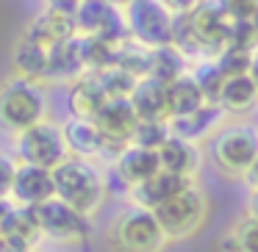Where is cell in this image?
<instances>
[{
  "label": "cell",
  "instance_id": "obj_35",
  "mask_svg": "<svg viewBox=\"0 0 258 252\" xmlns=\"http://www.w3.org/2000/svg\"><path fill=\"white\" fill-rule=\"evenodd\" d=\"M241 178H244V186L250 189V194H252V191H258V158L247 166V172L241 175Z\"/></svg>",
  "mask_w": 258,
  "mask_h": 252
},
{
  "label": "cell",
  "instance_id": "obj_34",
  "mask_svg": "<svg viewBox=\"0 0 258 252\" xmlns=\"http://www.w3.org/2000/svg\"><path fill=\"white\" fill-rule=\"evenodd\" d=\"M164 9H167L169 14H175V17H183V14H189L195 6H200L203 0H158Z\"/></svg>",
  "mask_w": 258,
  "mask_h": 252
},
{
  "label": "cell",
  "instance_id": "obj_1",
  "mask_svg": "<svg viewBox=\"0 0 258 252\" xmlns=\"http://www.w3.org/2000/svg\"><path fill=\"white\" fill-rule=\"evenodd\" d=\"M230 17L219 0H203L189 14L175 17V47L195 53L200 58H214L228 45Z\"/></svg>",
  "mask_w": 258,
  "mask_h": 252
},
{
  "label": "cell",
  "instance_id": "obj_7",
  "mask_svg": "<svg viewBox=\"0 0 258 252\" xmlns=\"http://www.w3.org/2000/svg\"><path fill=\"white\" fill-rule=\"evenodd\" d=\"M122 14L131 42L147 50L175 45V14H169L158 0H131Z\"/></svg>",
  "mask_w": 258,
  "mask_h": 252
},
{
  "label": "cell",
  "instance_id": "obj_29",
  "mask_svg": "<svg viewBox=\"0 0 258 252\" xmlns=\"http://www.w3.org/2000/svg\"><path fill=\"white\" fill-rule=\"evenodd\" d=\"M114 64L122 67L125 72H131L134 78H145L147 69H150V50L136 42L125 39L122 45L117 47V56H114Z\"/></svg>",
  "mask_w": 258,
  "mask_h": 252
},
{
  "label": "cell",
  "instance_id": "obj_28",
  "mask_svg": "<svg viewBox=\"0 0 258 252\" xmlns=\"http://www.w3.org/2000/svg\"><path fill=\"white\" fill-rule=\"evenodd\" d=\"M95 78H97V83L103 86L108 100H128L134 86H136V80H139L131 72H125L122 67H117V64H108V67L97 69Z\"/></svg>",
  "mask_w": 258,
  "mask_h": 252
},
{
  "label": "cell",
  "instance_id": "obj_15",
  "mask_svg": "<svg viewBox=\"0 0 258 252\" xmlns=\"http://www.w3.org/2000/svg\"><path fill=\"white\" fill-rule=\"evenodd\" d=\"M158 169H161V163H158L156 150H145V147L128 144L114 155V175H117L119 183L128 186V189H136V186H142L145 180H150Z\"/></svg>",
  "mask_w": 258,
  "mask_h": 252
},
{
  "label": "cell",
  "instance_id": "obj_32",
  "mask_svg": "<svg viewBox=\"0 0 258 252\" xmlns=\"http://www.w3.org/2000/svg\"><path fill=\"white\" fill-rule=\"evenodd\" d=\"M169 139V128L167 122H153V119H139L134 130V139L131 144L136 147H145V150H158L164 141Z\"/></svg>",
  "mask_w": 258,
  "mask_h": 252
},
{
  "label": "cell",
  "instance_id": "obj_20",
  "mask_svg": "<svg viewBox=\"0 0 258 252\" xmlns=\"http://www.w3.org/2000/svg\"><path fill=\"white\" fill-rule=\"evenodd\" d=\"M156 152H158V163H161L164 172L180 175V178H189V180H195V175L200 172V163H203L200 147L186 139L169 136Z\"/></svg>",
  "mask_w": 258,
  "mask_h": 252
},
{
  "label": "cell",
  "instance_id": "obj_5",
  "mask_svg": "<svg viewBox=\"0 0 258 252\" xmlns=\"http://www.w3.org/2000/svg\"><path fill=\"white\" fill-rule=\"evenodd\" d=\"M156 219L161 224L167 241H186L191 235H197L203 230L208 219V197L206 191L195 183H189L180 194H175L172 200H167L164 205H158Z\"/></svg>",
  "mask_w": 258,
  "mask_h": 252
},
{
  "label": "cell",
  "instance_id": "obj_2",
  "mask_svg": "<svg viewBox=\"0 0 258 252\" xmlns=\"http://www.w3.org/2000/svg\"><path fill=\"white\" fill-rule=\"evenodd\" d=\"M53 189L56 197L81 211L84 216H95L108 197V180L95 161H84V158H67L53 169Z\"/></svg>",
  "mask_w": 258,
  "mask_h": 252
},
{
  "label": "cell",
  "instance_id": "obj_21",
  "mask_svg": "<svg viewBox=\"0 0 258 252\" xmlns=\"http://www.w3.org/2000/svg\"><path fill=\"white\" fill-rule=\"evenodd\" d=\"M84 72H89L84 36L75 34L73 39L61 42L50 50V80H73Z\"/></svg>",
  "mask_w": 258,
  "mask_h": 252
},
{
  "label": "cell",
  "instance_id": "obj_38",
  "mask_svg": "<svg viewBox=\"0 0 258 252\" xmlns=\"http://www.w3.org/2000/svg\"><path fill=\"white\" fill-rule=\"evenodd\" d=\"M247 216L258 219V191H252V194H250V202H247Z\"/></svg>",
  "mask_w": 258,
  "mask_h": 252
},
{
  "label": "cell",
  "instance_id": "obj_3",
  "mask_svg": "<svg viewBox=\"0 0 258 252\" xmlns=\"http://www.w3.org/2000/svg\"><path fill=\"white\" fill-rule=\"evenodd\" d=\"M47 119L45 86L28 78H9L0 86V128L9 133H23Z\"/></svg>",
  "mask_w": 258,
  "mask_h": 252
},
{
  "label": "cell",
  "instance_id": "obj_31",
  "mask_svg": "<svg viewBox=\"0 0 258 252\" xmlns=\"http://www.w3.org/2000/svg\"><path fill=\"white\" fill-rule=\"evenodd\" d=\"M255 50V47H252ZM252 50H244V47H222V50L214 56V64L217 69L225 75V78H236V75H247V67H250V56Z\"/></svg>",
  "mask_w": 258,
  "mask_h": 252
},
{
  "label": "cell",
  "instance_id": "obj_33",
  "mask_svg": "<svg viewBox=\"0 0 258 252\" xmlns=\"http://www.w3.org/2000/svg\"><path fill=\"white\" fill-rule=\"evenodd\" d=\"M20 161L9 152H0V200L12 197V186H14V175H17Z\"/></svg>",
  "mask_w": 258,
  "mask_h": 252
},
{
  "label": "cell",
  "instance_id": "obj_16",
  "mask_svg": "<svg viewBox=\"0 0 258 252\" xmlns=\"http://www.w3.org/2000/svg\"><path fill=\"white\" fill-rule=\"evenodd\" d=\"M61 136L67 144L70 158H84V161H95L97 155L106 152L103 136L97 130L95 119H81V117H67L61 125Z\"/></svg>",
  "mask_w": 258,
  "mask_h": 252
},
{
  "label": "cell",
  "instance_id": "obj_37",
  "mask_svg": "<svg viewBox=\"0 0 258 252\" xmlns=\"http://www.w3.org/2000/svg\"><path fill=\"white\" fill-rule=\"evenodd\" d=\"M0 252H34L31 246H23V244H14V241H3L0 244Z\"/></svg>",
  "mask_w": 258,
  "mask_h": 252
},
{
  "label": "cell",
  "instance_id": "obj_8",
  "mask_svg": "<svg viewBox=\"0 0 258 252\" xmlns=\"http://www.w3.org/2000/svg\"><path fill=\"white\" fill-rule=\"evenodd\" d=\"M36 211V222H39L42 238H50L56 244H67V246H78L86 244L92 235V219L84 216L81 211H75L73 205H67L58 197H50L47 202L34 208Z\"/></svg>",
  "mask_w": 258,
  "mask_h": 252
},
{
  "label": "cell",
  "instance_id": "obj_36",
  "mask_svg": "<svg viewBox=\"0 0 258 252\" xmlns=\"http://www.w3.org/2000/svg\"><path fill=\"white\" fill-rule=\"evenodd\" d=\"M247 75H250L252 86H255V92H258V47L252 50V56H250V67H247Z\"/></svg>",
  "mask_w": 258,
  "mask_h": 252
},
{
  "label": "cell",
  "instance_id": "obj_22",
  "mask_svg": "<svg viewBox=\"0 0 258 252\" xmlns=\"http://www.w3.org/2000/svg\"><path fill=\"white\" fill-rule=\"evenodd\" d=\"M12 64L17 69L20 78L36 80V83H45L50 80V50L34 45L28 39H20L12 50Z\"/></svg>",
  "mask_w": 258,
  "mask_h": 252
},
{
  "label": "cell",
  "instance_id": "obj_23",
  "mask_svg": "<svg viewBox=\"0 0 258 252\" xmlns=\"http://www.w3.org/2000/svg\"><path fill=\"white\" fill-rule=\"evenodd\" d=\"M217 106L230 117H244L258 106V92L252 86L250 75H236V78H225L222 92H219Z\"/></svg>",
  "mask_w": 258,
  "mask_h": 252
},
{
  "label": "cell",
  "instance_id": "obj_17",
  "mask_svg": "<svg viewBox=\"0 0 258 252\" xmlns=\"http://www.w3.org/2000/svg\"><path fill=\"white\" fill-rule=\"evenodd\" d=\"M128 100H131V106H134V111L139 119H153V122H167L169 119L167 83L150 78V75L136 80V86H134Z\"/></svg>",
  "mask_w": 258,
  "mask_h": 252
},
{
  "label": "cell",
  "instance_id": "obj_6",
  "mask_svg": "<svg viewBox=\"0 0 258 252\" xmlns=\"http://www.w3.org/2000/svg\"><path fill=\"white\" fill-rule=\"evenodd\" d=\"M108 238H111L114 252H164L169 244L156 213L142 205L125 208L114 219Z\"/></svg>",
  "mask_w": 258,
  "mask_h": 252
},
{
  "label": "cell",
  "instance_id": "obj_40",
  "mask_svg": "<svg viewBox=\"0 0 258 252\" xmlns=\"http://www.w3.org/2000/svg\"><path fill=\"white\" fill-rule=\"evenodd\" d=\"M108 3H111V6H117V9H125L131 0H108Z\"/></svg>",
  "mask_w": 258,
  "mask_h": 252
},
{
  "label": "cell",
  "instance_id": "obj_4",
  "mask_svg": "<svg viewBox=\"0 0 258 252\" xmlns=\"http://www.w3.org/2000/svg\"><path fill=\"white\" fill-rule=\"evenodd\" d=\"M214 166L228 178H241L258 158V125L252 122H225L208 144Z\"/></svg>",
  "mask_w": 258,
  "mask_h": 252
},
{
  "label": "cell",
  "instance_id": "obj_25",
  "mask_svg": "<svg viewBox=\"0 0 258 252\" xmlns=\"http://www.w3.org/2000/svg\"><path fill=\"white\" fill-rule=\"evenodd\" d=\"M3 241H14V244H23L34 249L42 241V230L39 222H36V211L34 208H23L14 205V213L9 216L6 230H3Z\"/></svg>",
  "mask_w": 258,
  "mask_h": 252
},
{
  "label": "cell",
  "instance_id": "obj_26",
  "mask_svg": "<svg viewBox=\"0 0 258 252\" xmlns=\"http://www.w3.org/2000/svg\"><path fill=\"white\" fill-rule=\"evenodd\" d=\"M189 69V61H186V53L175 45H164V47H153L150 50V69L147 75L161 83H169L178 75H183Z\"/></svg>",
  "mask_w": 258,
  "mask_h": 252
},
{
  "label": "cell",
  "instance_id": "obj_30",
  "mask_svg": "<svg viewBox=\"0 0 258 252\" xmlns=\"http://www.w3.org/2000/svg\"><path fill=\"white\" fill-rule=\"evenodd\" d=\"M189 72L195 75V80L200 83L206 103H217L219 100V92H222V83H225V75L217 69L214 58H203L197 67H189Z\"/></svg>",
  "mask_w": 258,
  "mask_h": 252
},
{
  "label": "cell",
  "instance_id": "obj_12",
  "mask_svg": "<svg viewBox=\"0 0 258 252\" xmlns=\"http://www.w3.org/2000/svg\"><path fill=\"white\" fill-rule=\"evenodd\" d=\"M73 36H75V17L50 6V3H45V9L36 12L23 31V39L34 42V45L45 47V50H53L56 45L73 39Z\"/></svg>",
  "mask_w": 258,
  "mask_h": 252
},
{
  "label": "cell",
  "instance_id": "obj_19",
  "mask_svg": "<svg viewBox=\"0 0 258 252\" xmlns=\"http://www.w3.org/2000/svg\"><path fill=\"white\" fill-rule=\"evenodd\" d=\"M106 92L97 83L95 72H84L78 78H73L67 89V108L70 117H81V119H95L97 111L106 106Z\"/></svg>",
  "mask_w": 258,
  "mask_h": 252
},
{
  "label": "cell",
  "instance_id": "obj_14",
  "mask_svg": "<svg viewBox=\"0 0 258 252\" xmlns=\"http://www.w3.org/2000/svg\"><path fill=\"white\" fill-rule=\"evenodd\" d=\"M50 197H56V189H53V169L34 166V163H20L9 200H12L14 205H23V208H36V205H42V202H47Z\"/></svg>",
  "mask_w": 258,
  "mask_h": 252
},
{
  "label": "cell",
  "instance_id": "obj_39",
  "mask_svg": "<svg viewBox=\"0 0 258 252\" xmlns=\"http://www.w3.org/2000/svg\"><path fill=\"white\" fill-rule=\"evenodd\" d=\"M250 25H252V31H255V39H258V9H255V14L250 17Z\"/></svg>",
  "mask_w": 258,
  "mask_h": 252
},
{
  "label": "cell",
  "instance_id": "obj_18",
  "mask_svg": "<svg viewBox=\"0 0 258 252\" xmlns=\"http://www.w3.org/2000/svg\"><path fill=\"white\" fill-rule=\"evenodd\" d=\"M189 183H195V180L158 169L150 180H145L142 186L131 189V197H134V205H142V208H147V211H156L158 205H164V202L172 200L175 194H180Z\"/></svg>",
  "mask_w": 258,
  "mask_h": 252
},
{
  "label": "cell",
  "instance_id": "obj_13",
  "mask_svg": "<svg viewBox=\"0 0 258 252\" xmlns=\"http://www.w3.org/2000/svg\"><path fill=\"white\" fill-rule=\"evenodd\" d=\"M228 114L217 106V103H203L197 111L183 114V117H169L167 128L169 136H178V139H186L191 144H200L203 139H211L219 128L225 125Z\"/></svg>",
  "mask_w": 258,
  "mask_h": 252
},
{
  "label": "cell",
  "instance_id": "obj_9",
  "mask_svg": "<svg viewBox=\"0 0 258 252\" xmlns=\"http://www.w3.org/2000/svg\"><path fill=\"white\" fill-rule=\"evenodd\" d=\"M14 155L20 163H34V166L56 169L61 161H67L70 152L64 144L61 128L50 119L34 125V128L17 133V144H14Z\"/></svg>",
  "mask_w": 258,
  "mask_h": 252
},
{
  "label": "cell",
  "instance_id": "obj_24",
  "mask_svg": "<svg viewBox=\"0 0 258 252\" xmlns=\"http://www.w3.org/2000/svg\"><path fill=\"white\" fill-rule=\"evenodd\" d=\"M206 103L203 97L200 83L195 80V75L186 69L183 75H178L175 80L167 83V106H169V117H183V114H191Z\"/></svg>",
  "mask_w": 258,
  "mask_h": 252
},
{
  "label": "cell",
  "instance_id": "obj_27",
  "mask_svg": "<svg viewBox=\"0 0 258 252\" xmlns=\"http://www.w3.org/2000/svg\"><path fill=\"white\" fill-rule=\"evenodd\" d=\"M222 252H258V219L241 216L230 233L219 241Z\"/></svg>",
  "mask_w": 258,
  "mask_h": 252
},
{
  "label": "cell",
  "instance_id": "obj_11",
  "mask_svg": "<svg viewBox=\"0 0 258 252\" xmlns=\"http://www.w3.org/2000/svg\"><path fill=\"white\" fill-rule=\"evenodd\" d=\"M136 122H139V117H136L131 100H106V106L95 117V125L103 136L106 152L117 155L122 147H128L131 139H134Z\"/></svg>",
  "mask_w": 258,
  "mask_h": 252
},
{
  "label": "cell",
  "instance_id": "obj_10",
  "mask_svg": "<svg viewBox=\"0 0 258 252\" xmlns=\"http://www.w3.org/2000/svg\"><path fill=\"white\" fill-rule=\"evenodd\" d=\"M75 34L103 42H125L128 39V25H125L122 9L111 6L108 0H78Z\"/></svg>",
  "mask_w": 258,
  "mask_h": 252
}]
</instances>
